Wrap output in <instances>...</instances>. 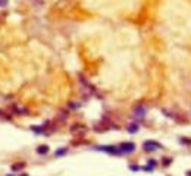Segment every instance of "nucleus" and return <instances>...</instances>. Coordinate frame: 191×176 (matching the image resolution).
Here are the masks:
<instances>
[{
	"mask_svg": "<svg viewBox=\"0 0 191 176\" xmlns=\"http://www.w3.org/2000/svg\"><path fill=\"white\" fill-rule=\"evenodd\" d=\"M143 148H144V151H147V153H151V151H154V150H160V148H163V145L159 144L157 141L149 140V141H144V143H143Z\"/></svg>",
	"mask_w": 191,
	"mask_h": 176,
	"instance_id": "obj_1",
	"label": "nucleus"
},
{
	"mask_svg": "<svg viewBox=\"0 0 191 176\" xmlns=\"http://www.w3.org/2000/svg\"><path fill=\"white\" fill-rule=\"evenodd\" d=\"M96 150L104 151V153H108V154H121L119 148L115 147V145H97V147H96Z\"/></svg>",
	"mask_w": 191,
	"mask_h": 176,
	"instance_id": "obj_2",
	"label": "nucleus"
},
{
	"mask_svg": "<svg viewBox=\"0 0 191 176\" xmlns=\"http://www.w3.org/2000/svg\"><path fill=\"white\" fill-rule=\"evenodd\" d=\"M118 148L121 151V154H129V153H134V150H135V144L134 143H122Z\"/></svg>",
	"mask_w": 191,
	"mask_h": 176,
	"instance_id": "obj_3",
	"label": "nucleus"
},
{
	"mask_svg": "<svg viewBox=\"0 0 191 176\" xmlns=\"http://www.w3.org/2000/svg\"><path fill=\"white\" fill-rule=\"evenodd\" d=\"M146 113H147V107L146 106H135V109H134V116L138 117V119H143V117L146 116Z\"/></svg>",
	"mask_w": 191,
	"mask_h": 176,
	"instance_id": "obj_4",
	"label": "nucleus"
},
{
	"mask_svg": "<svg viewBox=\"0 0 191 176\" xmlns=\"http://www.w3.org/2000/svg\"><path fill=\"white\" fill-rule=\"evenodd\" d=\"M138 129H140V125H138L137 122H133V123H129V125L126 126V131H128L129 134H137Z\"/></svg>",
	"mask_w": 191,
	"mask_h": 176,
	"instance_id": "obj_5",
	"label": "nucleus"
},
{
	"mask_svg": "<svg viewBox=\"0 0 191 176\" xmlns=\"http://www.w3.org/2000/svg\"><path fill=\"white\" fill-rule=\"evenodd\" d=\"M49 145H44V144H43V145H38V147H37V153H38V154H41V156H44V154H47V153H49Z\"/></svg>",
	"mask_w": 191,
	"mask_h": 176,
	"instance_id": "obj_6",
	"label": "nucleus"
},
{
	"mask_svg": "<svg viewBox=\"0 0 191 176\" xmlns=\"http://www.w3.org/2000/svg\"><path fill=\"white\" fill-rule=\"evenodd\" d=\"M66 153H68V148H59V150L55 153V156H56V157H62V156H65Z\"/></svg>",
	"mask_w": 191,
	"mask_h": 176,
	"instance_id": "obj_7",
	"label": "nucleus"
},
{
	"mask_svg": "<svg viewBox=\"0 0 191 176\" xmlns=\"http://www.w3.org/2000/svg\"><path fill=\"white\" fill-rule=\"evenodd\" d=\"M80 106H81V104H80L78 101H71V103L68 104V107H69L71 110H76L78 107H80Z\"/></svg>",
	"mask_w": 191,
	"mask_h": 176,
	"instance_id": "obj_8",
	"label": "nucleus"
},
{
	"mask_svg": "<svg viewBox=\"0 0 191 176\" xmlns=\"http://www.w3.org/2000/svg\"><path fill=\"white\" fill-rule=\"evenodd\" d=\"M24 167H25L24 163H16V164L12 166V170H13V172H18V170H22Z\"/></svg>",
	"mask_w": 191,
	"mask_h": 176,
	"instance_id": "obj_9",
	"label": "nucleus"
},
{
	"mask_svg": "<svg viewBox=\"0 0 191 176\" xmlns=\"http://www.w3.org/2000/svg\"><path fill=\"white\" fill-rule=\"evenodd\" d=\"M31 129H33L35 134H43V132H44V131H43L44 126H31Z\"/></svg>",
	"mask_w": 191,
	"mask_h": 176,
	"instance_id": "obj_10",
	"label": "nucleus"
},
{
	"mask_svg": "<svg viewBox=\"0 0 191 176\" xmlns=\"http://www.w3.org/2000/svg\"><path fill=\"white\" fill-rule=\"evenodd\" d=\"M179 143L190 145V144H191V138H187V136H181V138H179Z\"/></svg>",
	"mask_w": 191,
	"mask_h": 176,
	"instance_id": "obj_11",
	"label": "nucleus"
},
{
	"mask_svg": "<svg viewBox=\"0 0 191 176\" xmlns=\"http://www.w3.org/2000/svg\"><path fill=\"white\" fill-rule=\"evenodd\" d=\"M172 163V159H163V166H169Z\"/></svg>",
	"mask_w": 191,
	"mask_h": 176,
	"instance_id": "obj_12",
	"label": "nucleus"
},
{
	"mask_svg": "<svg viewBox=\"0 0 191 176\" xmlns=\"http://www.w3.org/2000/svg\"><path fill=\"white\" fill-rule=\"evenodd\" d=\"M129 169H131V170H140V167H138V166H134V164H131V166H129Z\"/></svg>",
	"mask_w": 191,
	"mask_h": 176,
	"instance_id": "obj_13",
	"label": "nucleus"
},
{
	"mask_svg": "<svg viewBox=\"0 0 191 176\" xmlns=\"http://www.w3.org/2000/svg\"><path fill=\"white\" fill-rule=\"evenodd\" d=\"M8 3V0H0V6H5Z\"/></svg>",
	"mask_w": 191,
	"mask_h": 176,
	"instance_id": "obj_14",
	"label": "nucleus"
},
{
	"mask_svg": "<svg viewBox=\"0 0 191 176\" xmlns=\"http://www.w3.org/2000/svg\"><path fill=\"white\" fill-rule=\"evenodd\" d=\"M187 175H188V176H191V170H190V172H187Z\"/></svg>",
	"mask_w": 191,
	"mask_h": 176,
	"instance_id": "obj_15",
	"label": "nucleus"
},
{
	"mask_svg": "<svg viewBox=\"0 0 191 176\" xmlns=\"http://www.w3.org/2000/svg\"><path fill=\"white\" fill-rule=\"evenodd\" d=\"M21 176H28V175H27V173H22V175H21Z\"/></svg>",
	"mask_w": 191,
	"mask_h": 176,
	"instance_id": "obj_16",
	"label": "nucleus"
},
{
	"mask_svg": "<svg viewBox=\"0 0 191 176\" xmlns=\"http://www.w3.org/2000/svg\"><path fill=\"white\" fill-rule=\"evenodd\" d=\"M0 24H2V15H0Z\"/></svg>",
	"mask_w": 191,
	"mask_h": 176,
	"instance_id": "obj_17",
	"label": "nucleus"
},
{
	"mask_svg": "<svg viewBox=\"0 0 191 176\" xmlns=\"http://www.w3.org/2000/svg\"><path fill=\"white\" fill-rule=\"evenodd\" d=\"M9 176H10V175H9Z\"/></svg>",
	"mask_w": 191,
	"mask_h": 176,
	"instance_id": "obj_18",
	"label": "nucleus"
}]
</instances>
